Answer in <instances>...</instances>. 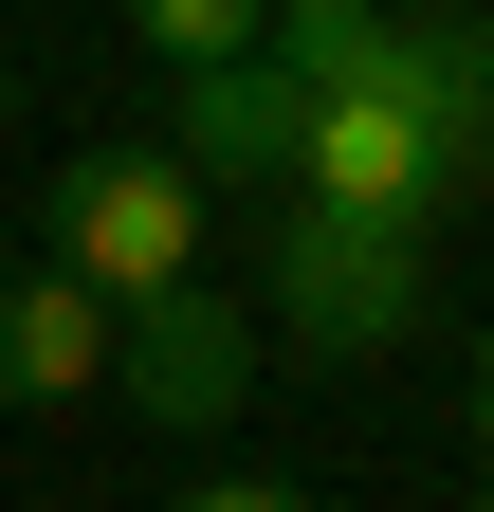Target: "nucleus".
<instances>
[{"instance_id":"obj_1","label":"nucleus","mask_w":494,"mask_h":512,"mask_svg":"<svg viewBox=\"0 0 494 512\" xmlns=\"http://www.w3.org/2000/svg\"><path fill=\"white\" fill-rule=\"evenodd\" d=\"M275 330L312 348V366H385L403 330H421V220H366V202H312L293 183L275 202Z\"/></svg>"},{"instance_id":"obj_2","label":"nucleus","mask_w":494,"mask_h":512,"mask_svg":"<svg viewBox=\"0 0 494 512\" xmlns=\"http://www.w3.org/2000/svg\"><path fill=\"white\" fill-rule=\"evenodd\" d=\"M55 275H92L110 311L165 293V275H202V165L183 147H92V165H55Z\"/></svg>"},{"instance_id":"obj_3","label":"nucleus","mask_w":494,"mask_h":512,"mask_svg":"<svg viewBox=\"0 0 494 512\" xmlns=\"http://www.w3.org/2000/svg\"><path fill=\"white\" fill-rule=\"evenodd\" d=\"M110 366H129V403H147L165 439H220V421H238V384H257V311L202 293V275H165V293L110 311Z\"/></svg>"},{"instance_id":"obj_4","label":"nucleus","mask_w":494,"mask_h":512,"mask_svg":"<svg viewBox=\"0 0 494 512\" xmlns=\"http://www.w3.org/2000/svg\"><path fill=\"white\" fill-rule=\"evenodd\" d=\"M293 183H312V202H366V220H440V202H458V147H440L403 92H312Z\"/></svg>"},{"instance_id":"obj_5","label":"nucleus","mask_w":494,"mask_h":512,"mask_svg":"<svg viewBox=\"0 0 494 512\" xmlns=\"http://www.w3.org/2000/svg\"><path fill=\"white\" fill-rule=\"evenodd\" d=\"M293 128H312V92L275 74V37H238V55H183V110H165V147L202 165V183H293Z\"/></svg>"},{"instance_id":"obj_6","label":"nucleus","mask_w":494,"mask_h":512,"mask_svg":"<svg viewBox=\"0 0 494 512\" xmlns=\"http://www.w3.org/2000/svg\"><path fill=\"white\" fill-rule=\"evenodd\" d=\"M74 384H110V293L92 275H0V403H74Z\"/></svg>"},{"instance_id":"obj_7","label":"nucleus","mask_w":494,"mask_h":512,"mask_svg":"<svg viewBox=\"0 0 494 512\" xmlns=\"http://www.w3.org/2000/svg\"><path fill=\"white\" fill-rule=\"evenodd\" d=\"M385 92L458 147V183L494 165V37H476V19H403V74H385Z\"/></svg>"},{"instance_id":"obj_8","label":"nucleus","mask_w":494,"mask_h":512,"mask_svg":"<svg viewBox=\"0 0 494 512\" xmlns=\"http://www.w3.org/2000/svg\"><path fill=\"white\" fill-rule=\"evenodd\" d=\"M275 74L293 92H385L403 74V0H275Z\"/></svg>"},{"instance_id":"obj_9","label":"nucleus","mask_w":494,"mask_h":512,"mask_svg":"<svg viewBox=\"0 0 494 512\" xmlns=\"http://www.w3.org/2000/svg\"><path fill=\"white\" fill-rule=\"evenodd\" d=\"M147 19V55L183 74V55H238V37H275V0H129Z\"/></svg>"},{"instance_id":"obj_10","label":"nucleus","mask_w":494,"mask_h":512,"mask_svg":"<svg viewBox=\"0 0 494 512\" xmlns=\"http://www.w3.org/2000/svg\"><path fill=\"white\" fill-rule=\"evenodd\" d=\"M183 512H312V494H293V476H202Z\"/></svg>"},{"instance_id":"obj_11","label":"nucleus","mask_w":494,"mask_h":512,"mask_svg":"<svg viewBox=\"0 0 494 512\" xmlns=\"http://www.w3.org/2000/svg\"><path fill=\"white\" fill-rule=\"evenodd\" d=\"M476 458H494V330H476Z\"/></svg>"},{"instance_id":"obj_12","label":"nucleus","mask_w":494,"mask_h":512,"mask_svg":"<svg viewBox=\"0 0 494 512\" xmlns=\"http://www.w3.org/2000/svg\"><path fill=\"white\" fill-rule=\"evenodd\" d=\"M0 110H19V55H0Z\"/></svg>"},{"instance_id":"obj_13","label":"nucleus","mask_w":494,"mask_h":512,"mask_svg":"<svg viewBox=\"0 0 494 512\" xmlns=\"http://www.w3.org/2000/svg\"><path fill=\"white\" fill-rule=\"evenodd\" d=\"M476 512H494V494H476Z\"/></svg>"}]
</instances>
